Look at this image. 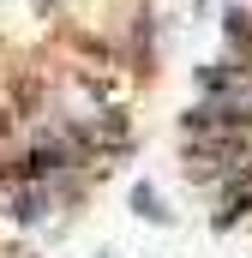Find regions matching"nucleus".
I'll use <instances>...</instances> for the list:
<instances>
[{
  "label": "nucleus",
  "mask_w": 252,
  "mask_h": 258,
  "mask_svg": "<svg viewBox=\"0 0 252 258\" xmlns=\"http://www.w3.org/2000/svg\"><path fill=\"white\" fill-rule=\"evenodd\" d=\"M234 90H252V72L234 60H210L198 66V96H234Z\"/></svg>",
  "instance_id": "f03ea898"
},
{
  "label": "nucleus",
  "mask_w": 252,
  "mask_h": 258,
  "mask_svg": "<svg viewBox=\"0 0 252 258\" xmlns=\"http://www.w3.org/2000/svg\"><path fill=\"white\" fill-rule=\"evenodd\" d=\"M222 36H228V54L252 72V6H228L222 12Z\"/></svg>",
  "instance_id": "20e7f679"
},
{
  "label": "nucleus",
  "mask_w": 252,
  "mask_h": 258,
  "mask_svg": "<svg viewBox=\"0 0 252 258\" xmlns=\"http://www.w3.org/2000/svg\"><path fill=\"white\" fill-rule=\"evenodd\" d=\"M132 210H138L144 222H156V228H168V222H174V216H168V204H162V192H156V186H138V192H132Z\"/></svg>",
  "instance_id": "39448f33"
},
{
  "label": "nucleus",
  "mask_w": 252,
  "mask_h": 258,
  "mask_svg": "<svg viewBox=\"0 0 252 258\" xmlns=\"http://www.w3.org/2000/svg\"><path fill=\"white\" fill-rule=\"evenodd\" d=\"M90 144H96V156H108V150H126V144H132V120H126L120 108H102V114L90 120Z\"/></svg>",
  "instance_id": "7ed1b4c3"
},
{
  "label": "nucleus",
  "mask_w": 252,
  "mask_h": 258,
  "mask_svg": "<svg viewBox=\"0 0 252 258\" xmlns=\"http://www.w3.org/2000/svg\"><path fill=\"white\" fill-rule=\"evenodd\" d=\"M60 204H54V192L42 186V180H18L12 186V222H24V228H36V222H48Z\"/></svg>",
  "instance_id": "f257e3e1"
}]
</instances>
